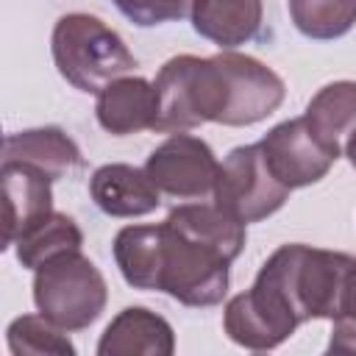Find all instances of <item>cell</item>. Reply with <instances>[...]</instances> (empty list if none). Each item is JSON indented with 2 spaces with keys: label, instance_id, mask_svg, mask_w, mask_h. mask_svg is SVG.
Listing matches in <instances>:
<instances>
[{
  "label": "cell",
  "instance_id": "obj_1",
  "mask_svg": "<svg viewBox=\"0 0 356 356\" xmlns=\"http://www.w3.org/2000/svg\"><path fill=\"white\" fill-rule=\"evenodd\" d=\"M156 134H181L206 122L231 128L267 120L284 103V78L264 61L220 50L217 56H172L156 81Z\"/></svg>",
  "mask_w": 356,
  "mask_h": 356
},
{
  "label": "cell",
  "instance_id": "obj_2",
  "mask_svg": "<svg viewBox=\"0 0 356 356\" xmlns=\"http://www.w3.org/2000/svg\"><path fill=\"white\" fill-rule=\"evenodd\" d=\"M353 256L339 250H323L312 245H281L259 270V278L273 284L289 303L300 323L334 320L345 275Z\"/></svg>",
  "mask_w": 356,
  "mask_h": 356
},
{
  "label": "cell",
  "instance_id": "obj_3",
  "mask_svg": "<svg viewBox=\"0 0 356 356\" xmlns=\"http://www.w3.org/2000/svg\"><path fill=\"white\" fill-rule=\"evenodd\" d=\"M50 53L58 75L86 95H97L136 67L122 36L100 17L83 11L58 17L50 36Z\"/></svg>",
  "mask_w": 356,
  "mask_h": 356
},
{
  "label": "cell",
  "instance_id": "obj_4",
  "mask_svg": "<svg viewBox=\"0 0 356 356\" xmlns=\"http://www.w3.org/2000/svg\"><path fill=\"white\" fill-rule=\"evenodd\" d=\"M33 303L64 331L89 328L108 303L103 273L81 250H64L33 270Z\"/></svg>",
  "mask_w": 356,
  "mask_h": 356
},
{
  "label": "cell",
  "instance_id": "obj_5",
  "mask_svg": "<svg viewBox=\"0 0 356 356\" xmlns=\"http://www.w3.org/2000/svg\"><path fill=\"white\" fill-rule=\"evenodd\" d=\"M161 231H164V250H161L156 292H167L170 298L192 309L222 303V298L228 295L231 259L222 250L170 225L167 220L161 222Z\"/></svg>",
  "mask_w": 356,
  "mask_h": 356
},
{
  "label": "cell",
  "instance_id": "obj_6",
  "mask_svg": "<svg viewBox=\"0 0 356 356\" xmlns=\"http://www.w3.org/2000/svg\"><path fill=\"white\" fill-rule=\"evenodd\" d=\"M289 192L292 189L273 175L261 153V145L256 142L234 147L220 161V175L211 200L220 209H225L234 220L250 225L275 214L286 203Z\"/></svg>",
  "mask_w": 356,
  "mask_h": 356
},
{
  "label": "cell",
  "instance_id": "obj_7",
  "mask_svg": "<svg viewBox=\"0 0 356 356\" xmlns=\"http://www.w3.org/2000/svg\"><path fill=\"white\" fill-rule=\"evenodd\" d=\"M145 172L161 192V197H172L181 203L211 200L220 175V161L209 142L181 131L164 139L147 156Z\"/></svg>",
  "mask_w": 356,
  "mask_h": 356
},
{
  "label": "cell",
  "instance_id": "obj_8",
  "mask_svg": "<svg viewBox=\"0 0 356 356\" xmlns=\"http://www.w3.org/2000/svg\"><path fill=\"white\" fill-rule=\"evenodd\" d=\"M259 145L273 175L289 189H300L323 181L334 167V161L342 156V150L328 145L309 125L306 117L278 122L264 134Z\"/></svg>",
  "mask_w": 356,
  "mask_h": 356
},
{
  "label": "cell",
  "instance_id": "obj_9",
  "mask_svg": "<svg viewBox=\"0 0 356 356\" xmlns=\"http://www.w3.org/2000/svg\"><path fill=\"white\" fill-rule=\"evenodd\" d=\"M300 320L275 286L256 275L253 286L234 295L222 309V331L248 350H273L295 334Z\"/></svg>",
  "mask_w": 356,
  "mask_h": 356
},
{
  "label": "cell",
  "instance_id": "obj_10",
  "mask_svg": "<svg viewBox=\"0 0 356 356\" xmlns=\"http://www.w3.org/2000/svg\"><path fill=\"white\" fill-rule=\"evenodd\" d=\"M3 248L53 211V178L25 161H3Z\"/></svg>",
  "mask_w": 356,
  "mask_h": 356
},
{
  "label": "cell",
  "instance_id": "obj_11",
  "mask_svg": "<svg viewBox=\"0 0 356 356\" xmlns=\"http://www.w3.org/2000/svg\"><path fill=\"white\" fill-rule=\"evenodd\" d=\"M159 114L156 86L142 75H122L97 92L95 117L111 136L153 131Z\"/></svg>",
  "mask_w": 356,
  "mask_h": 356
},
{
  "label": "cell",
  "instance_id": "obj_12",
  "mask_svg": "<svg viewBox=\"0 0 356 356\" xmlns=\"http://www.w3.org/2000/svg\"><path fill=\"white\" fill-rule=\"evenodd\" d=\"M89 197L108 217H145L161 206V192L147 178L145 167L122 161L103 164L89 178Z\"/></svg>",
  "mask_w": 356,
  "mask_h": 356
},
{
  "label": "cell",
  "instance_id": "obj_13",
  "mask_svg": "<svg viewBox=\"0 0 356 356\" xmlns=\"http://www.w3.org/2000/svg\"><path fill=\"white\" fill-rule=\"evenodd\" d=\"M175 353V331L172 325L145 309L125 306L100 334L97 356H172Z\"/></svg>",
  "mask_w": 356,
  "mask_h": 356
},
{
  "label": "cell",
  "instance_id": "obj_14",
  "mask_svg": "<svg viewBox=\"0 0 356 356\" xmlns=\"http://www.w3.org/2000/svg\"><path fill=\"white\" fill-rule=\"evenodd\" d=\"M195 33L222 50H234L259 36L264 22L261 0H192L189 11Z\"/></svg>",
  "mask_w": 356,
  "mask_h": 356
},
{
  "label": "cell",
  "instance_id": "obj_15",
  "mask_svg": "<svg viewBox=\"0 0 356 356\" xmlns=\"http://www.w3.org/2000/svg\"><path fill=\"white\" fill-rule=\"evenodd\" d=\"M3 161H25L42 170L47 178L58 181L78 170L83 164V156L72 136H67V131H61L58 125H42L8 134L3 139Z\"/></svg>",
  "mask_w": 356,
  "mask_h": 356
},
{
  "label": "cell",
  "instance_id": "obj_16",
  "mask_svg": "<svg viewBox=\"0 0 356 356\" xmlns=\"http://www.w3.org/2000/svg\"><path fill=\"white\" fill-rule=\"evenodd\" d=\"M161 250H164V231L159 225H125L117 231L111 253L114 261L134 289H159V270H161Z\"/></svg>",
  "mask_w": 356,
  "mask_h": 356
},
{
  "label": "cell",
  "instance_id": "obj_17",
  "mask_svg": "<svg viewBox=\"0 0 356 356\" xmlns=\"http://www.w3.org/2000/svg\"><path fill=\"white\" fill-rule=\"evenodd\" d=\"M81 245H83V234H81L78 222L70 214L53 209L47 217H42L39 222H33L31 228H25L17 236L14 253L22 267L36 270L39 264H44L47 259H53L64 250H81Z\"/></svg>",
  "mask_w": 356,
  "mask_h": 356
},
{
  "label": "cell",
  "instance_id": "obj_18",
  "mask_svg": "<svg viewBox=\"0 0 356 356\" xmlns=\"http://www.w3.org/2000/svg\"><path fill=\"white\" fill-rule=\"evenodd\" d=\"M303 117L328 145L342 150L356 131V81H334L317 89Z\"/></svg>",
  "mask_w": 356,
  "mask_h": 356
},
{
  "label": "cell",
  "instance_id": "obj_19",
  "mask_svg": "<svg viewBox=\"0 0 356 356\" xmlns=\"http://www.w3.org/2000/svg\"><path fill=\"white\" fill-rule=\"evenodd\" d=\"M292 25L309 39H339L356 25V0H286Z\"/></svg>",
  "mask_w": 356,
  "mask_h": 356
},
{
  "label": "cell",
  "instance_id": "obj_20",
  "mask_svg": "<svg viewBox=\"0 0 356 356\" xmlns=\"http://www.w3.org/2000/svg\"><path fill=\"white\" fill-rule=\"evenodd\" d=\"M70 331L50 323L44 314H22L11 320L6 342L11 356H75Z\"/></svg>",
  "mask_w": 356,
  "mask_h": 356
},
{
  "label": "cell",
  "instance_id": "obj_21",
  "mask_svg": "<svg viewBox=\"0 0 356 356\" xmlns=\"http://www.w3.org/2000/svg\"><path fill=\"white\" fill-rule=\"evenodd\" d=\"M328 353H356V259L345 275L337 314L331 320Z\"/></svg>",
  "mask_w": 356,
  "mask_h": 356
},
{
  "label": "cell",
  "instance_id": "obj_22",
  "mask_svg": "<svg viewBox=\"0 0 356 356\" xmlns=\"http://www.w3.org/2000/svg\"><path fill=\"white\" fill-rule=\"evenodd\" d=\"M111 3L122 17H128L139 28L178 22L192 11V0H111Z\"/></svg>",
  "mask_w": 356,
  "mask_h": 356
},
{
  "label": "cell",
  "instance_id": "obj_23",
  "mask_svg": "<svg viewBox=\"0 0 356 356\" xmlns=\"http://www.w3.org/2000/svg\"><path fill=\"white\" fill-rule=\"evenodd\" d=\"M342 150H345L348 161H350V164H353V170H356V131H353V134L345 139V147H342Z\"/></svg>",
  "mask_w": 356,
  "mask_h": 356
}]
</instances>
